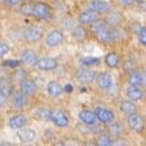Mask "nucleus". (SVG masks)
Here are the masks:
<instances>
[{"mask_svg":"<svg viewBox=\"0 0 146 146\" xmlns=\"http://www.w3.org/2000/svg\"><path fill=\"white\" fill-rule=\"evenodd\" d=\"M33 17L38 21H47L53 18V8L44 1H37L34 3Z\"/></svg>","mask_w":146,"mask_h":146,"instance_id":"nucleus-1","label":"nucleus"},{"mask_svg":"<svg viewBox=\"0 0 146 146\" xmlns=\"http://www.w3.org/2000/svg\"><path fill=\"white\" fill-rule=\"evenodd\" d=\"M48 120L55 127L65 129L70 126V117L62 109H50Z\"/></svg>","mask_w":146,"mask_h":146,"instance_id":"nucleus-2","label":"nucleus"},{"mask_svg":"<svg viewBox=\"0 0 146 146\" xmlns=\"http://www.w3.org/2000/svg\"><path fill=\"white\" fill-rule=\"evenodd\" d=\"M93 112H94V115L97 117V120L99 123H101L102 125L109 126L111 123H113L116 120L115 112L111 109H109V108H107V107L98 106V107L94 108Z\"/></svg>","mask_w":146,"mask_h":146,"instance_id":"nucleus-3","label":"nucleus"},{"mask_svg":"<svg viewBox=\"0 0 146 146\" xmlns=\"http://www.w3.org/2000/svg\"><path fill=\"white\" fill-rule=\"evenodd\" d=\"M98 73H96V71L91 70L88 66H82L80 69L76 70L75 72V78L78 79V81L82 84H91L96 81Z\"/></svg>","mask_w":146,"mask_h":146,"instance_id":"nucleus-4","label":"nucleus"},{"mask_svg":"<svg viewBox=\"0 0 146 146\" xmlns=\"http://www.w3.org/2000/svg\"><path fill=\"white\" fill-rule=\"evenodd\" d=\"M126 121H127L128 127L135 133L141 134V133H143V130L145 128V120H144L143 116L137 111L128 115Z\"/></svg>","mask_w":146,"mask_h":146,"instance_id":"nucleus-5","label":"nucleus"},{"mask_svg":"<svg viewBox=\"0 0 146 146\" xmlns=\"http://www.w3.org/2000/svg\"><path fill=\"white\" fill-rule=\"evenodd\" d=\"M10 97H11V100H10L11 101V107L14 109L25 110L27 108L28 102H29V100H28L29 97L27 94H25L23 91H20V90L14 91L10 94Z\"/></svg>","mask_w":146,"mask_h":146,"instance_id":"nucleus-6","label":"nucleus"},{"mask_svg":"<svg viewBox=\"0 0 146 146\" xmlns=\"http://www.w3.org/2000/svg\"><path fill=\"white\" fill-rule=\"evenodd\" d=\"M64 38L65 37H64V34L62 31L53 29V31L48 32V34L45 37V44L50 48H55V47H58L60 45L63 44Z\"/></svg>","mask_w":146,"mask_h":146,"instance_id":"nucleus-7","label":"nucleus"},{"mask_svg":"<svg viewBox=\"0 0 146 146\" xmlns=\"http://www.w3.org/2000/svg\"><path fill=\"white\" fill-rule=\"evenodd\" d=\"M43 35H44V31L38 26H29L24 31V39L31 44H35L39 42Z\"/></svg>","mask_w":146,"mask_h":146,"instance_id":"nucleus-8","label":"nucleus"},{"mask_svg":"<svg viewBox=\"0 0 146 146\" xmlns=\"http://www.w3.org/2000/svg\"><path fill=\"white\" fill-rule=\"evenodd\" d=\"M113 76L109 72H100L98 73L97 79H96V83L98 86V88L100 90L104 91H108L113 87Z\"/></svg>","mask_w":146,"mask_h":146,"instance_id":"nucleus-9","label":"nucleus"},{"mask_svg":"<svg viewBox=\"0 0 146 146\" xmlns=\"http://www.w3.org/2000/svg\"><path fill=\"white\" fill-rule=\"evenodd\" d=\"M58 66V62L54 57H50V56H43L38 58V62L36 64V68L39 71L43 72H50V71H54L55 69H57Z\"/></svg>","mask_w":146,"mask_h":146,"instance_id":"nucleus-10","label":"nucleus"},{"mask_svg":"<svg viewBox=\"0 0 146 146\" xmlns=\"http://www.w3.org/2000/svg\"><path fill=\"white\" fill-rule=\"evenodd\" d=\"M19 90L23 91L25 94H27L28 97H33L38 91V86L35 82V80L29 78H24L19 82Z\"/></svg>","mask_w":146,"mask_h":146,"instance_id":"nucleus-11","label":"nucleus"},{"mask_svg":"<svg viewBox=\"0 0 146 146\" xmlns=\"http://www.w3.org/2000/svg\"><path fill=\"white\" fill-rule=\"evenodd\" d=\"M27 125H28V118L24 113L13 115L8 119V126L14 130H19L21 128H25Z\"/></svg>","mask_w":146,"mask_h":146,"instance_id":"nucleus-12","label":"nucleus"},{"mask_svg":"<svg viewBox=\"0 0 146 146\" xmlns=\"http://www.w3.org/2000/svg\"><path fill=\"white\" fill-rule=\"evenodd\" d=\"M88 8L98 14H108L111 11V5L107 0H90Z\"/></svg>","mask_w":146,"mask_h":146,"instance_id":"nucleus-13","label":"nucleus"},{"mask_svg":"<svg viewBox=\"0 0 146 146\" xmlns=\"http://www.w3.org/2000/svg\"><path fill=\"white\" fill-rule=\"evenodd\" d=\"M100 14L93 11L91 9H86L83 11H81L78 16V21L81 24V25H91L94 21H97L98 19L100 18L99 17Z\"/></svg>","mask_w":146,"mask_h":146,"instance_id":"nucleus-14","label":"nucleus"},{"mask_svg":"<svg viewBox=\"0 0 146 146\" xmlns=\"http://www.w3.org/2000/svg\"><path fill=\"white\" fill-rule=\"evenodd\" d=\"M46 92L47 94L53 98V99H56V98H60L63 92H64V87L58 82V81H55V80H51L47 82L46 84Z\"/></svg>","mask_w":146,"mask_h":146,"instance_id":"nucleus-15","label":"nucleus"},{"mask_svg":"<svg viewBox=\"0 0 146 146\" xmlns=\"http://www.w3.org/2000/svg\"><path fill=\"white\" fill-rule=\"evenodd\" d=\"M37 137V134L35 131V129L33 128H21L19 129L17 133V138L19 139V142L28 144V143H33Z\"/></svg>","mask_w":146,"mask_h":146,"instance_id":"nucleus-16","label":"nucleus"},{"mask_svg":"<svg viewBox=\"0 0 146 146\" xmlns=\"http://www.w3.org/2000/svg\"><path fill=\"white\" fill-rule=\"evenodd\" d=\"M78 118L82 124L87 126H94L96 123L98 121L94 112L90 109H81L78 112Z\"/></svg>","mask_w":146,"mask_h":146,"instance_id":"nucleus-17","label":"nucleus"},{"mask_svg":"<svg viewBox=\"0 0 146 146\" xmlns=\"http://www.w3.org/2000/svg\"><path fill=\"white\" fill-rule=\"evenodd\" d=\"M38 58L39 57L37 56L36 53L29 48H26L20 53V62L28 66H36Z\"/></svg>","mask_w":146,"mask_h":146,"instance_id":"nucleus-18","label":"nucleus"},{"mask_svg":"<svg viewBox=\"0 0 146 146\" xmlns=\"http://www.w3.org/2000/svg\"><path fill=\"white\" fill-rule=\"evenodd\" d=\"M126 96H127L128 99L137 102V101H141L144 98V91L142 90L141 87L128 84L127 89H126Z\"/></svg>","mask_w":146,"mask_h":146,"instance_id":"nucleus-19","label":"nucleus"},{"mask_svg":"<svg viewBox=\"0 0 146 146\" xmlns=\"http://www.w3.org/2000/svg\"><path fill=\"white\" fill-rule=\"evenodd\" d=\"M105 64L109 68V69H117L120 66L121 64V57L120 55L116 52H109L105 56Z\"/></svg>","mask_w":146,"mask_h":146,"instance_id":"nucleus-20","label":"nucleus"},{"mask_svg":"<svg viewBox=\"0 0 146 146\" xmlns=\"http://www.w3.org/2000/svg\"><path fill=\"white\" fill-rule=\"evenodd\" d=\"M96 38H97L101 44H105V45L113 44V36H112L111 26L107 27V28L104 29V31H101L100 33H98V34L96 35Z\"/></svg>","mask_w":146,"mask_h":146,"instance_id":"nucleus-21","label":"nucleus"},{"mask_svg":"<svg viewBox=\"0 0 146 146\" xmlns=\"http://www.w3.org/2000/svg\"><path fill=\"white\" fill-rule=\"evenodd\" d=\"M144 81H145V75L141 71H133L128 76V84L130 86L142 87L144 86Z\"/></svg>","mask_w":146,"mask_h":146,"instance_id":"nucleus-22","label":"nucleus"},{"mask_svg":"<svg viewBox=\"0 0 146 146\" xmlns=\"http://www.w3.org/2000/svg\"><path fill=\"white\" fill-rule=\"evenodd\" d=\"M119 110L124 113V115H130V113H134L137 111V106L135 104V101L128 99V100H123L120 104H119Z\"/></svg>","mask_w":146,"mask_h":146,"instance_id":"nucleus-23","label":"nucleus"},{"mask_svg":"<svg viewBox=\"0 0 146 146\" xmlns=\"http://www.w3.org/2000/svg\"><path fill=\"white\" fill-rule=\"evenodd\" d=\"M71 36L76 42H83L88 37V32L83 26H74L71 31Z\"/></svg>","mask_w":146,"mask_h":146,"instance_id":"nucleus-24","label":"nucleus"},{"mask_svg":"<svg viewBox=\"0 0 146 146\" xmlns=\"http://www.w3.org/2000/svg\"><path fill=\"white\" fill-rule=\"evenodd\" d=\"M108 131L109 134L112 136V137H118L120 135L124 134L125 131V128H124V125L119 121H113L109 125V128H108Z\"/></svg>","mask_w":146,"mask_h":146,"instance_id":"nucleus-25","label":"nucleus"},{"mask_svg":"<svg viewBox=\"0 0 146 146\" xmlns=\"http://www.w3.org/2000/svg\"><path fill=\"white\" fill-rule=\"evenodd\" d=\"M91 26V32L92 34L96 36L98 33H100L101 31H104V29H106L107 27H109V24L107 23V20L106 19H98L97 21H94L93 24L90 25Z\"/></svg>","mask_w":146,"mask_h":146,"instance_id":"nucleus-26","label":"nucleus"},{"mask_svg":"<svg viewBox=\"0 0 146 146\" xmlns=\"http://www.w3.org/2000/svg\"><path fill=\"white\" fill-rule=\"evenodd\" d=\"M100 62L101 60L96 56H83L80 58V63L82 64V66H88V68L97 66L100 64Z\"/></svg>","mask_w":146,"mask_h":146,"instance_id":"nucleus-27","label":"nucleus"},{"mask_svg":"<svg viewBox=\"0 0 146 146\" xmlns=\"http://www.w3.org/2000/svg\"><path fill=\"white\" fill-rule=\"evenodd\" d=\"M107 23L109 24V26L111 27H117L121 24V15L118 13V11H111L108 16V18L106 19Z\"/></svg>","mask_w":146,"mask_h":146,"instance_id":"nucleus-28","label":"nucleus"},{"mask_svg":"<svg viewBox=\"0 0 146 146\" xmlns=\"http://www.w3.org/2000/svg\"><path fill=\"white\" fill-rule=\"evenodd\" d=\"M97 145L99 146H111L115 145V139L110 134H104L100 135L97 138Z\"/></svg>","mask_w":146,"mask_h":146,"instance_id":"nucleus-29","label":"nucleus"},{"mask_svg":"<svg viewBox=\"0 0 146 146\" xmlns=\"http://www.w3.org/2000/svg\"><path fill=\"white\" fill-rule=\"evenodd\" d=\"M33 8H34V3L31 2H21L19 6V13L23 16L26 17H33Z\"/></svg>","mask_w":146,"mask_h":146,"instance_id":"nucleus-30","label":"nucleus"},{"mask_svg":"<svg viewBox=\"0 0 146 146\" xmlns=\"http://www.w3.org/2000/svg\"><path fill=\"white\" fill-rule=\"evenodd\" d=\"M9 53H10V46L6 42L0 40V58L5 57L6 55H8Z\"/></svg>","mask_w":146,"mask_h":146,"instance_id":"nucleus-31","label":"nucleus"},{"mask_svg":"<svg viewBox=\"0 0 146 146\" xmlns=\"http://www.w3.org/2000/svg\"><path fill=\"white\" fill-rule=\"evenodd\" d=\"M137 37H138V42L141 43V45L146 47V27H142L138 31Z\"/></svg>","mask_w":146,"mask_h":146,"instance_id":"nucleus-32","label":"nucleus"},{"mask_svg":"<svg viewBox=\"0 0 146 146\" xmlns=\"http://www.w3.org/2000/svg\"><path fill=\"white\" fill-rule=\"evenodd\" d=\"M2 2H3V5L7 8H16V7L20 6V3L23 2V0H3Z\"/></svg>","mask_w":146,"mask_h":146,"instance_id":"nucleus-33","label":"nucleus"},{"mask_svg":"<svg viewBox=\"0 0 146 146\" xmlns=\"http://www.w3.org/2000/svg\"><path fill=\"white\" fill-rule=\"evenodd\" d=\"M8 94L3 91L2 89H0V109H3L7 106V99H8Z\"/></svg>","mask_w":146,"mask_h":146,"instance_id":"nucleus-34","label":"nucleus"},{"mask_svg":"<svg viewBox=\"0 0 146 146\" xmlns=\"http://www.w3.org/2000/svg\"><path fill=\"white\" fill-rule=\"evenodd\" d=\"M48 113H50V109H45V108H39L36 112V115H38L40 119H48Z\"/></svg>","mask_w":146,"mask_h":146,"instance_id":"nucleus-35","label":"nucleus"},{"mask_svg":"<svg viewBox=\"0 0 146 146\" xmlns=\"http://www.w3.org/2000/svg\"><path fill=\"white\" fill-rule=\"evenodd\" d=\"M117 1L123 7H131L133 5L136 3V0H117Z\"/></svg>","mask_w":146,"mask_h":146,"instance_id":"nucleus-36","label":"nucleus"},{"mask_svg":"<svg viewBox=\"0 0 146 146\" xmlns=\"http://www.w3.org/2000/svg\"><path fill=\"white\" fill-rule=\"evenodd\" d=\"M138 3H139V6L143 10H146V0H141Z\"/></svg>","mask_w":146,"mask_h":146,"instance_id":"nucleus-37","label":"nucleus"},{"mask_svg":"<svg viewBox=\"0 0 146 146\" xmlns=\"http://www.w3.org/2000/svg\"><path fill=\"white\" fill-rule=\"evenodd\" d=\"M0 1H3V0H0Z\"/></svg>","mask_w":146,"mask_h":146,"instance_id":"nucleus-38","label":"nucleus"}]
</instances>
